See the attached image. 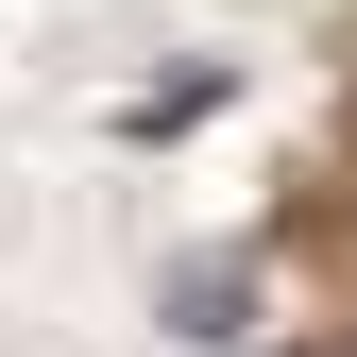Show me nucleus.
Wrapping results in <instances>:
<instances>
[{
    "label": "nucleus",
    "instance_id": "nucleus-1",
    "mask_svg": "<svg viewBox=\"0 0 357 357\" xmlns=\"http://www.w3.org/2000/svg\"><path fill=\"white\" fill-rule=\"evenodd\" d=\"M170 324H188V340H238V324H255V289L221 273V255H188V273H170Z\"/></svg>",
    "mask_w": 357,
    "mask_h": 357
}]
</instances>
